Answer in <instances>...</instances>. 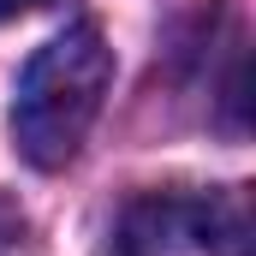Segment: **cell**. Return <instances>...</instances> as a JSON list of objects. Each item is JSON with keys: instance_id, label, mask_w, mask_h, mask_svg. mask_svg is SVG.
Instances as JSON below:
<instances>
[{"instance_id": "1", "label": "cell", "mask_w": 256, "mask_h": 256, "mask_svg": "<svg viewBox=\"0 0 256 256\" xmlns=\"http://www.w3.org/2000/svg\"><path fill=\"white\" fill-rule=\"evenodd\" d=\"M108 84H114V48L96 24H72L48 48H36L12 96L18 155L42 173H60L78 155V143L90 137L108 102Z\"/></svg>"}, {"instance_id": "2", "label": "cell", "mask_w": 256, "mask_h": 256, "mask_svg": "<svg viewBox=\"0 0 256 256\" xmlns=\"http://www.w3.org/2000/svg\"><path fill=\"white\" fill-rule=\"evenodd\" d=\"M185 232L214 244L220 256H244L250 250V208H244V185L232 191H208L202 202H185Z\"/></svg>"}, {"instance_id": "4", "label": "cell", "mask_w": 256, "mask_h": 256, "mask_svg": "<svg viewBox=\"0 0 256 256\" xmlns=\"http://www.w3.org/2000/svg\"><path fill=\"white\" fill-rule=\"evenodd\" d=\"M36 6H48V0H0V24L18 18V12H36Z\"/></svg>"}, {"instance_id": "3", "label": "cell", "mask_w": 256, "mask_h": 256, "mask_svg": "<svg viewBox=\"0 0 256 256\" xmlns=\"http://www.w3.org/2000/svg\"><path fill=\"white\" fill-rule=\"evenodd\" d=\"M18 238H24V214H18V202H6V196H0V256H12Z\"/></svg>"}]
</instances>
